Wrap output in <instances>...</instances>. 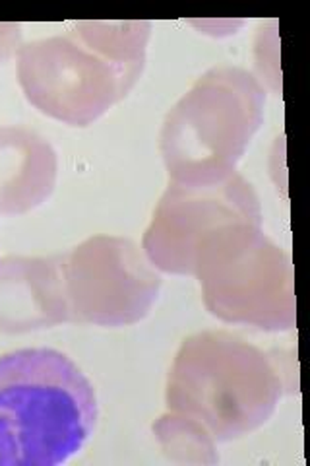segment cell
Here are the masks:
<instances>
[{
	"instance_id": "obj_1",
	"label": "cell",
	"mask_w": 310,
	"mask_h": 466,
	"mask_svg": "<svg viewBox=\"0 0 310 466\" xmlns=\"http://www.w3.org/2000/svg\"><path fill=\"white\" fill-rule=\"evenodd\" d=\"M97 421L90 379L53 348L0 356V466H58Z\"/></svg>"
},
{
	"instance_id": "obj_2",
	"label": "cell",
	"mask_w": 310,
	"mask_h": 466,
	"mask_svg": "<svg viewBox=\"0 0 310 466\" xmlns=\"http://www.w3.org/2000/svg\"><path fill=\"white\" fill-rule=\"evenodd\" d=\"M284 397V375L262 348L227 330H202L176 352L167 377V410L196 421L215 443L268 421Z\"/></svg>"
},
{
	"instance_id": "obj_3",
	"label": "cell",
	"mask_w": 310,
	"mask_h": 466,
	"mask_svg": "<svg viewBox=\"0 0 310 466\" xmlns=\"http://www.w3.org/2000/svg\"><path fill=\"white\" fill-rule=\"evenodd\" d=\"M265 90L241 66L219 65L167 113L159 152L173 183L210 185L235 173L264 123Z\"/></svg>"
},
{
	"instance_id": "obj_4",
	"label": "cell",
	"mask_w": 310,
	"mask_h": 466,
	"mask_svg": "<svg viewBox=\"0 0 310 466\" xmlns=\"http://www.w3.org/2000/svg\"><path fill=\"white\" fill-rule=\"evenodd\" d=\"M192 276L205 309L224 323L268 332L297 327L291 257L262 226L227 224L208 233L195 253Z\"/></svg>"
},
{
	"instance_id": "obj_5",
	"label": "cell",
	"mask_w": 310,
	"mask_h": 466,
	"mask_svg": "<svg viewBox=\"0 0 310 466\" xmlns=\"http://www.w3.org/2000/svg\"><path fill=\"white\" fill-rule=\"evenodd\" d=\"M97 49L72 25L66 35L25 43L18 51V82L43 115L70 127H87L123 101L142 76Z\"/></svg>"
},
{
	"instance_id": "obj_6",
	"label": "cell",
	"mask_w": 310,
	"mask_h": 466,
	"mask_svg": "<svg viewBox=\"0 0 310 466\" xmlns=\"http://www.w3.org/2000/svg\"><path fill=\"white\" fill-rule=\"evenodd\" d=\"M70 323L136 325L161 291V276L135 241L94 236L63 257Z\"/></svg>"
},
{
	"instance_id": "obj_7",
	"label": "cell",
	"mask_w": 310,
	"mask_h": 466,
	"mask_svg": "<svg viewBox=\"0 0 310 466\" xmlns=\"http://www.w3.org/2000/svg\"><path fill=\"white\" fill-rule=\"evenodd\" d=\"M227 224L262 226V204L237 171L210 185L173 183L157 202L142 249L152 267L176 276H192L200 241Z\"/></svg>"
},
{
	"instance_id": "obj_8",
	"label": "cell",
	"mask_w": 310,
	"mask_h": 466,
	"mask_svg": "<svg viewBox=\"0 0 310 466\" xmlns=\"http://www.w3.org/2000/svg\"><path fill=\"white\" fill-rule=\"evenodd\" d=\"M63 257L0 258V332L25 334L70 323Z\"/></svg>"
},
{
	"instance_id": "obj_9",
	"label": "cell",
	"mask_w": 310,
	"mask_h": 466,
	"mask_svg": "<svg viewBox=\"0 0 310 466\" xmlns=\"http://www.w3.org/2000/svg\"><path fill=\"white\" fill-rule=\"evenodd\" d=\"M51 142L20 125H0V214L20 216L45 202L56 185Z\"/></svg>"
},
{
	"instance_id": "obj_10",
	"label": "cell",
	"mask_w": 310,
	"mask_h": 466,
	"mask_svg": "<svg viewBox=\"0 0 310 466\" xmlns=\"http://www.w3.org/2000/svg\"><path fill=\"white\" fill-rule=\"evenodd\" d=\"M155 440L173 462L215 464V441L202 426L181 414L167 412L154 424Z\"/></svg>"
},
{
	"instance_id": "obj_11",
	"label": "cell",
	"mask_w": 310,
	"mask_h": 466,
	"mask_svg": "<svg viewBox=\"0 0 310 466\" xmlns=\"http://www.w3.org/2000/svg\"><path fill=\"white\" fill-rule=\"evenodd\" d=\"M22 47V25L20 24H0V65L18 53Z\"/></svg>"
}]
</instances>
